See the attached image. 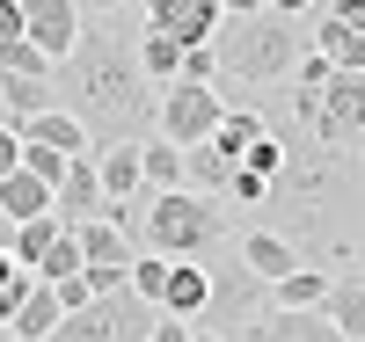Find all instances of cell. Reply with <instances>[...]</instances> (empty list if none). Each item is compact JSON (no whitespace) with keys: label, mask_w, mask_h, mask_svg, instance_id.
Wrapping results in <instances>:
<instances>
[{"label":"cell","mask_w":365,"mask_h":342,"mask_svg":"<svg viewBox=\"0 0 365 342\" xmlns=\"http://www.w3.org/2000/svg\"><path fill=\"white\" fill-rule=\"evenodd\" d=\"M51 211L66 226L103 219V168H96V153H73V161H66V175H58V190H51Z\"/></svg>","instance_id":"obj_11"},{"label":"cell","mask_w":365,"mask_h":342,"mask_svg":"<svg viewBox=\"0 0 365 342\" xmlns=\"http://www.w3.org/2000/svg\"><path fill=\"white\" fill-rule=\"evenodd\" d=\"M358 342H365V335H358Z\"/></svg>","instance_id":"obj_45"},{"label":"cell","mask_w":365,"mask_h":342,"mask_svg":"<svg viewBox=\"0 0 365 342\" xmlns=\"http://www.w3.org/2000/svg\"><path fill=\"white\" fill-rule=\"evenodd\" d=\"M22 277V262H15V247H0V284H15Z\"/></svg>","instance_id":"obj_37"},{"label":"cell","mask_w":365,"mask_h":342,"mask_svg":"<svg viewBox=\"0 0 365 342\" xmlns=\"http://www.w3.org/2000/svg\"><path fill=\"white\" fill-rule=\"evenodd\" d=\"M227 175H234V161H227L212 139L182 146V190H205V197H220V204H227Z\"/></svg>","instance_id":"obj_20"},{"label":"cell","mask_w":365,"mask_h":342,"mask_svg":"<svg viewBox=\"0 0 365 342\" xmlns=\"http://www.w3.org/2000/svg\"><path fill=\"white\" fill-rule=\"evenodd\" d=\"M73 269H81V240H73V226H66V233H58V240L44 247L37 277H44V284H58V277H73Z\"/></svg>","instance_id":"obj_30"},{"label":"cell","mask_w":365,"mask_h":342,"mask_svg":"<svg viewBox=\"0 0 365 342\" xmlns=\"http://www.w3.org/2000/svg\"><path fill=\"white\" fill-rule=\"evenodd\" d=\"M322 314H329V328H344L351 342L365 335V269H336V277H329Z\"/></svg>","instance_id":"obj_16"},{"label":"cell","mask_w":365,"mask_h":342,"mask_svg":"<svg viewBox=\"0 0 365 342\" xmlns=\"http://www.w3.org/2000/svg\"><path fill=\"white\" fill-rule=\"evenodd\" d=\"M270 8H285V15H314L322 0H270Z\"/></svg>","instance_id":"obj_38"},{"label":"cell","mask_w":365,"mask_h":342,"mask_svg":"<svg viewBox=\"0 0 365 342\" xmlns=\"http://www.w3.org/2000/svg\"><path fill=\"white\" fill-rule=\"evenodd\" d=\"M139 175H146V190H175L182 182V146L161 139V132H146L139 139Z\"/></svg>","instance_id":"obj_24"},{"label":"cell","mask_w":365,"mask_h":342,"mask_svg":"<svg viewBox=\"0 0 365 342\" xmlns=\"http://www.w3.org/2000/svg\"><path fill=\"white\" fill-rule=\"evenodd\" d=\"M220 117H227L220 80H168L161 102H154V132L175 139V146H197V139L220 132Z\"/></svg>","instance_id":"obj_7"},{"label":"cell","mask_w":365,"mask_h":342,"mask_svg":"<svg viewBox=\"0 0 365 342\" xmlns=\"http://www.w3.org/2000/svg\"><path fill=\"white\" fill-rule=\"evenodd\" d=\"M205 292H212L205 262H197V255H175V262H168V292H161V314H182V321H197Z\"/></svg>","instance_id":"obj_18"},{"label":"cell","mask_w":365,"mask_h":342,"mask_svg":"<svg viewBox=\"0 0 365 342\" xmlns=\"http://www.w3.org/2000/svg\"><path fill=\"white\" fill-rule=\"evenodd\" d=\"M22 37V0H0V44Z\"/></svg>","instance_id":"obj_35"},{"label":"cell","mask_w":365,"mask_h":342,"mask_svg":"<svg viewBox=\"0 0 365 342\" xmlns=\"http://www.w3.org/2000/svg\"><path fill=\"white\" fill-rule=\"evenodd\" d=\"M154 314H161L154 299H139L132 284H117V292H103V299L73 306V314H58V328H51L44 342H146Z\"/></svg>","instance_id":"obj_6"},{"label":"cell","mask_w":365,"mask_h":342,"mask_svg":"<svg viewBox=\"0 0 365 342\" xmlns=\"http://www.w3.org/2000/svg\"><path fill=\"white\" fill-rule=\"evenodd\" d=\"M132 292L161 306V292H168V255H154V247H139V255H132Z\"/></svg>","instance_id":"obj_29"},{"label":"cell","mask_w":365,"mask_h":342,"mask_svg":"<svg viewBox=\"0 0 365 342\" xmlns=\"http://www.w3.org/2000/svg\"><path fill=\"white\" fill-rule=\"evenodd\" d=\"M241 262H249L256 277H263V284H278V277L299 262V247L278 233V226H263V219H249V226H241Z\"/></svg>","instance_id":"obj_13"},{"label":"cell","mask_w":365,"mask_h":342,"mask_svg":"<svg viewBox=\"0 0 365 342\" xmlns=\"http://www.w3.org/2000/svg\"><path fill=\"white\" fill-rule=\"evenodd\" d=\"M197 321H182V314H154V328H146V342H190Z\"/></svg>","instance_id":"obj_32"},{"label":"cell","mask_w":365,"mask_h":342,"mask_svg":"<svg viewBox=\"0 0 365 342\" xmlns=\"http://www.w3.org/2000/svg\"><path fill=\"white\" fill-rule=\"evenodd\" d=\"M329 277H336V269H322V262H292L278 284H270V306H322L329 299Z\"/></svg>","instance_id":"obj_23"},{"label":"cell","mask_w":365,"mask_h":342,"mask_svg":"<svg viewBox=\"0 0 365 342\" xmlns=\"http://www.w3.org/2000/svg\"><path fill=\"white\" fill-rule=\"evenodd\" d=\"M256 139H263V109H227V117H220V132H212V146H220L227 161H241Z\"/></svg>","instance_id":"obj_27"},{"label":"cell","mask_w":365,"mask_h":342,"mask_svg":"<svg viewBox=\"0 0 365 342\" xmlns=\"http://www.w3.org/2000/svg\"><path fill=\"white\" fill-rule=\"evenodd\" d=\"M220 240H234L227 226V204L205 197V190H146V219H139V247H154V255H212Z\"/></svg>","instance_id":"obj_4"},{"label":"cell","mask_w":365,"mask_h":342,"mask_svg":"<svg viewBox=\"0 0 365 342\" xmlns=\"http://www.w3.org/2000/svg\"><path fill=\"white\" fill-rule=\"evenodd\" d=\"M227 15H249V8H270V0H220Z\"/></svg>","instance_id":"obj_39"},{"label":"cell","mask_w":365,"mask_h":342,"mask_svg":"<svg viewBox=\"0 0 365 342\" xmlns=\"http://www.w3.org/2000/svg\"><path fill=\"white\" fill-rule=\"evenodd\" d=\"M0 124H8V109H0Z\"/></svg>","instance_id":"obj_44"},{"label":"cell","mask_w":365,"mask_h":342,"mask_svg":"<svg viewBox=\"0 0 365 342\" xmlns=\"http://www.w3.org/2000/svg\"><path fill=\"white\" fill-rule=\"evenodd\" d=\"M66 161H73V153H58V146H44V139H22V168L44 175L51 190H58V175H66Z\"/></svg>","instance_id":"obj_31"},{"label":"cell","mask_w":365,"mask_h":342,"mask_svg":"<svg viewBox=\"0 0 365 342\" xmlns=\"http://www.w3.org/2000/svg\"><path fill=\"white\" fill-rule=\"evenodd\" d=\"M58 102L81 117L88 146H117V139L154 132L161 87L139 73V22H132V8L81 15V44L58 58Z\"/></svg>","instance_id":"obj_2"},{"label":"cell","mask_w":365,"mask_h":342,"mask_svg":"<svg viewBox=\"0 0 365 342\" xmlns=\"http://www.w3.org/2000/svg\"><path fill=\"white\" fill-rule=\"evenodd\" d=\"M0 247H15V219H8V211H0Z\"/></svg>","instance_id":"obj_40"},{"label":"cell","mask_w":365,"mask_h":342,"mask_svg":"<svg viewBox=\"0 0 365 342\" xmlns=\"http://www.w3.org/2000/svg\"><path fill=\"white\" fill-rule=\"evenodd\" d=\"M22 37L44 44L51 58H66L81 44V0H22Z\"/></svg>","instance_id":"obj_12"},{"label":"cell","mask_w":365,"mask_h":342,"mask_svg":"<svg viewBox=\"0 0 365 342\" xmlns=\"http://www.w3.org/2000/svg\"><path fill=\"white\" fill-rule=\"evenodd\" d=\"M139 73L154 80V87H168V80L182 73V44L168 37V29H146V22H139Z\"/></svg>","instance_id":"obj_25"},{"label":"cell","mask_w":365,"mask_h":342,"mask_svg":"<svg viewBox=\"0 0 365 342\" xmlns=\"http://www.w3.org/2000/svg\"><path fill=\"white\" fill-rule=\"evenodd\" d=\"M29 277H37V269H22V277H15V284H0V328H8V321H15V306H22V292H29Z\"/></svg>","instance_id":"obj_34"},{"label":"cell","mask_w":365,"mask_h":342,"mask_svg":"<svg viewBox=\"0 0 365 342\" xmlns=\"http://www.w3.org/2000/svg\"><path fill=\"white\" fill-rule=\"evenodd\" d=\"M117 8H132V0H81V15H117Z\"/></svg>","instance_id":"obj_36"},{"label":"cell","mask_w":365,"mask_h":342,"mask_svg":"<svg viewBox=\"0 0 365 342\" xmlns=\"http://www.w3.org/2000/svg\"><path fill=\"white\" fill-rule=\"evenodd\" d=\"M307 15H285V8H249V15H220L212 29V51H220V80L241 87H278L299 51H307Z\"/></svg>","instance_id":"obj_3"},{"label":"cell","mask_w":365,"mask_h":342,"mask_svg":"<svg viewBox=\"0 0 365 342\" xmlns=\"http://www.w3.org/2000/svg\"><path fill=\"white\" fill-rule=\"evenodd\" d=\"M96 168H103V204H110V197H139V190H146V175H139V139L96 146Z\"/></svg>","instance_id":"obj_17"},{"label":"cell","mask_w":365,"mask_h":342,"mask_svg":"<svg viewBox=\"0 0 365 342\" xmlns=\"http://www.w3.org/2000/svg\"><path fill=\"white\" fill-rule=\"evenodd\" d=\"M58 233H66V219H58V211L22 219V226H15V262H22V269H37V262H44V247H51Z\"/></svg>","instance_id":"obj_26"},{"label":"cell","mask_w":365,"mask_h":342,"mask_svg":"<svg viewBox=\"0 0 365 342\" xmlns=\"http://www.w3.org/2000/svg\"><path fill=\"white\" fill-rule=\"evenodd\" d=\"M0 211L22 226V219H37V211H51V182L44 175H29V168H15V175H0Z\"/></svg>","instance_id":"obj_22"},{"label":"cell","mask_w":365,"mask_h":342,"mask_svg":"<svg viewBox=\"0 0 365 342\" xmlns=\"http://www.w3.org/2000/svg\"><path fill=\"white\" fill-rule=\"evenodd\" d=\"M51 102H58V73H0V109H8V124L37 117Z\"/></svg>","instance_id":"obj_19"},{"label":"cell","mask_w":365,"mask_h":342,"mask_svg":"<svg viewBox=\"0 0 365 342\" xmlns=\"http://www.w3.org/2000/svg\"><path fill=\"white\" fill-rule=\"evenodd\" d=\"M351 262H358V269H365V240H358V255H351Z\"/></svg>","instance_id":"obj_43"},{"label":"cell","mask_w":365,"mask_h":342,"mask_svg":"<svg viewBox=\"0 0 365 342\" xmlns=\"http://www.w3.org/2000/svg\"><path fill=\"white\" fill-rule=\"evenodd\" d=\"M0 73H58V58L44 44H29V37H8L0 44Z\"/></svg>","instance_id":"obj_28"},{"label":"cell","mask_w":365,"mask_h":342,"mask_svg":"<svg viewBox=\"0 0 365 342\" xmlns=\"http://www.w3.org/2000/svg\"><path fill=\"white\" fill-rule=\"evenodd\" d=\"M190 342H227V335L220 328H190Z\"/></svg>","instance_id":"obj_41"},{"label":"cell","mask_w":365,"mask_h":342,"mask_svg":"<svg viewBox=\"0 0 365 342\" xmlns=\"http://www.w3.org/2000/svg\"><path fill=\"white\" fill-rule=\"evenodd\" d=\"M227 342H351L344 328H329L322 306H263L256 321H241Z\"/></svg>","instance_id":"obj_9"},{"label":"cell","mask_w":365,"mask_h":342,"mask_svg":"<svg viewBox=\"0 0 365 342\" xmlns=\"http://www.w3.org/2000/svg\"><path fill=\"white\" fill-rule=\"evenodd\" d=\"M314 51H329L344 73H365V0H322L307 15Z\"/></svg>","instance_id":"obj_8"},{"label":"cell","mask_w":365,"mask_h":342,"mask_svg":"<svg viewBox=\"0 0 365 342\" xmlns=\"http://www.w3.org/2000/svg\"><path fill=\"white\" fill-rule=\"evenodd\" d=\"M15 132H22V139H44V146H58V153H96L88 132H81V117H73L66 102H51V109H37V117H15Z\"/></svg>","instance_id":"obj_15"},{"label":"cell","mask_w":365,"mask_h":342,"mask_svg":"<svg viewBox=\"0 0 365 342\" xmlns=\"http://www.w3.org/2000/svg\"><path fill=\"white\" fill-rule=\"evenodd\" d=\"M220 0H139V22L146 29H168L175 44H212V29H220Z\"/></svg>","instance_id":"obj_10"},{"label":"cell","mask_w":365,"mask_h":342,"mask_svg":"<svg viewBox=\"0 0 365 342\" xmlns=\"http://www.w3.org/2000/svg\"><path fill=\"white\" fill-rule=\"evenodd\" d=\"M197 262H205V277H212V292H205V306H197V328L234 335L241 321H256L263 306H270V284L241 262V226H234V240H220V247L197 255Z\"/></svg>","instance_id":"obj_5"},{"label":"cell","mask_w":365,"mask_h":342,"mask_svg":"<svg viewBox=\"0 0 365 342\" xmlns=\"http://www.w3.org/2000/svg\"><path fill=\"white\" fill-rule=\"evenodd\" d=\"M15 168H22V132L0 124V175H15Z\"/></svg>","instance_id":"obj_33"},{"label":"cell","mask_w":365,"mask_h":342,"mask_svg":"<svg viewBox=\"0 0 365 342\" xmlns=\"http://www.w3.org/2000/svg\"><path fill=\"white\" fill-rule=\"evenodd\" d=\"M0 342H22V335H15V328H0Z\"/></svg>","instance_id":"obj_42"},{"label":"cell","mask_w":365,"mask_h":342,"mask_svg":"<svg viewBox=\"0 0 365 342\" xmlns=\"http://www.w3.org/2000/svg\"><path fill=\"white\" fill-rule=\"evenodd\" d=\"M263 124L285 139V153H278V175H270V197L256 219L278 226L299 247V262L344 269L365 240V153L322 146L307 124H292L278 109H263Z\"/></svg>","instance_id":"obj_1"},{"label":"cell","mask_w":365,"mask_h":342,"mask_svg":"<svg viewBox=\"0 0 365 342\" xmlns=\"http://www.w3.org/2000/svg\"><path fill=\"white\" fill-rule=\"evenodd\" d=\"M73 240H81V262H96V269H132V255H139V240L117 219H81Z\"/></svg>","instance_id":"obj_14"},{"label":"cell","mask_w":365,"mask_h":342,"mask_svg":"<svg viewBox=\"0 0 365 342\" xmlns=\"http://www.w3.org/2000/svg\"><path fill=\"white\" fill-rule=\"evenodd\" d=\"M58 314H66V306H58V292L44 284V277H29V292H22V306H15V321H8V328H15L22 342H44V335L58 328Z\"/></svg>","instance_id":"obj_21"}]
</instances>
